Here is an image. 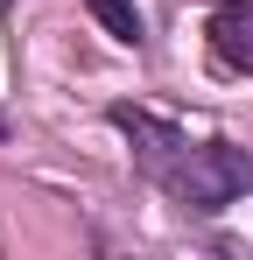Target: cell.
<instances>
[{"mask_svg":"<svg viewBox=\"0 0 253 260\" xmlns=\"http://www.w3.org/2000/svg\"><path fill=\"white\" fill-rule=\"evenodd\" d=\"M84 7L106 21V36H113V43H126V49L148 43V21H141V7H134V0H84Z\"/></svg>","mask_w":253,"mask_h":260,"instance_id":"obj_4","label":"cell"},{"mask_svg":"<svg viewBox=\"0 0 253 260\" xmlns=\"http://www.w3.org/2000/svg\"><path fill=\"white\" fill-rule=\"evenodd\" d=\"M162 190L183 204V211H225V204H239L253 190V155L239 141H197V148H183L176 162H169Z\"/></svg>","mask_w":253,"mask_h":260,"instance_id":"obj_1","label":"cell"},{"mask_svg":"<svg viewBox=\"0 0 253 260\" xmlns=\"http://www.w3.org/2000/svg\"><path fill=\"white\" fill-rule=\"evenodd\" d=\"M211 63L232 71V78L253 71V0H225L211 14Z\"/></svg>","mask_w":253,"mask_h":260,"instance_id":"obj_3","label":"cell"},{"mask_svg":"<svg viewBox=\"0 0 253 260\" xmlns=\"http://www.w3.org/2000/svg\"><path fill=\"white\" fill-rule=\"evenodd\" d=\"M106 120H113V127H120L126 141H134V162L155 176V183H162V176H169V162H176V155L190 148V141H183V127H169V120L141 113V106H113Z\"/></svg>","mask_w":253,"mask_h":260,"instance_id":"obj_2","label":"cell"},{"mask_svg":"<svg viewBox=\"0 0 253 260\" xmlns=\"http://www.w3.org/2000/svg\"><path fill=\"white\" fill-rule=\"evenodd\" d=\"M0 141H7V120H0Z\"/></svg>","mask_w":253,"mask_h":260,"instance_id":"obj_5","label":"cell"}]
</instances>
